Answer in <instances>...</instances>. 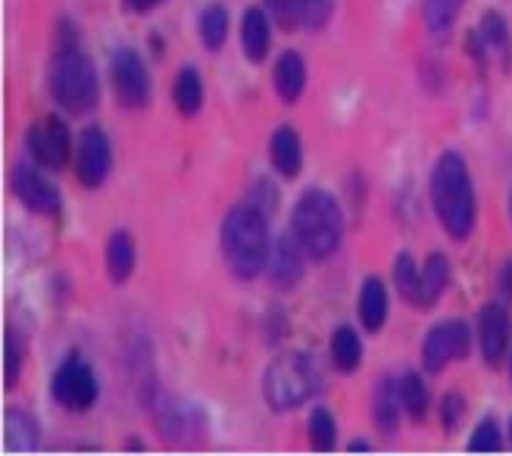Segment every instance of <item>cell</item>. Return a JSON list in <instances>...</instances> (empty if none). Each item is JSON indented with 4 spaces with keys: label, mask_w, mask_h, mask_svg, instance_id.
I'll return each instance as SVG.
<instances>
[{
    "label": "cell",
    "mask_w": 512,
    "mask_h": 456,
    "mask_svg": "<svg viewBox=\"0 0 512 456\" xmlns=\"http://www.w3.org/2000/svg\"><path fill=\"white\" fill-rule=\"evenodd\" d=\"M428 194H431V207L434 216L444 225V232L453 241H466L475 228V188H472V175L463 160V154L456 150H444L431 169L428 179Z\"/></svg>",
    "instance_id": "cell-1"
},
{
    "label": "cell",
    "mask_w": 512,
    "mask_h": 456,
    "mask_svg": "<svg viewBox=\"0 0 512 456\" xmlns=\"http://www.w3.org/2000/svg\"><path fill=\"white\" fill-rule=\"evenodd\" d=\"M269 216L253 207V204H238L225 213L222 219V257L225 266L241 282H253L269 263Z\"/></svg>",
    "instance_id": "cell-2"
},
{
    "label": "cell",
    "mask_w": 512,
    "mask_h": 456,
    "mask_svg": "<svg viewBox=\"0 0 512 456\" xmlns=\"http://www.w3.org/2000/svg\"><path fill=\"white\" fill-rule=\"evenodd\" d=\"M291 232L303 244L310 260L322 263L328 257H335L344 238V216H341L338 200L319 188L300 194L297 207L291 213Z\"/></svg>",
    "instance_id": "cell-3"
},
{
    "label": "cell",
    "mask_w": 512,
    "mask_h": 456,
    "mask_svg": "<svg viewBox=\"0 0 512 456\" xmlns=\"http://www.w3.org/2000/svg\"><path fill=\"white\" fill-rule=\"evenodd\" d=\"M47 88L54 104L66 113H91L100 100V82L94 63L82 54L75 41H63L47 72Z\"/></svg>",
    "instance_id": "cell-4"
},
{
    "label": "cell",
    "mask_w": 512,
    "mask_h": 456,
    "mask_svg": "<svg viewBox=\"0 0 512 456\" xmlns=\"http://www.w3.org/2000/svg\"><path fill=\"white\" fill-rule=\"evenodd\" d=\"M319 391V369L310 353H281L263 375V397L275 413L297 410Z\"/></svg>",
    "instance_id": "cell-5"
},
{
    "label": "cell",
    "mask_w": 512,
    "mask_h": 456,
    "mask_svg": "<svg viewBox=\"0 0 512 456\" xmlns=\"http://www.w3.org/2000/svg\"><path fill=\"white\" fill-rule=\"evenodd\" d=\"M50 397H54L66 413H85L94 407L97 400V378L91 372V366L72 353L60 363V369L54 372V382H50Z\"/></svg>",
    "instance_id": "cell-6"
},
{
    "label": "cell",
    "mask_w": 512,
    "mask_h": 456,
    "mask_svg": "<svg viewBox=\"0 0 512 456\" xmlns=\"http://www.w3.org/2000/svg\"><path fill=\"white\" fill-rule=\"evenodd\" d=\"M472 347V332L463 319L438 322L422 341V366L425 372H444L453 360H466Z\"/></svg>",
    "instance_id": "cell-7"
},
{
    "label": "cell",
    "mask_w": 512,
    "mask_h": 456,
    "mask_svg": "<svg viewBox=\"0 0 512 456\" xmlns=\"http://www.w3.org/2000/svg\"><path fill=\"white\" fill-rule=\"evenodd\" d=\"M113 94L125 110H144L150 104V72L135 50H116L110 63Z\"/></svg>",
    "instance_id": "cell-8"
},
{
    "label": "cell",
    "mask_w": 512,
    "mask_h": 456,
    "mask_svg": "<svg viewBox=\"0 0 512 456\" xmlns=\"http://www.w3.org/2000/svg\"><path fill=\"white\" fill-rule=\"evenodd\" d=\"M113 169V147L107 132L100 125H88L75 147V175L85 188H100L107 182V175Z\"/></svg>",
    "instance_id": "cell-9"
},
{
    "label": "cell",
    "mask_w": 512,
    "mask_h": 456,
    "mask_svg": "<svg viewBox=\"0 0 512 456\" xmlns=\"http://www.w3.org/2000/svg\"><path fill=\"white\" fill-rule=\"evenodd\" d=\"M10 188H13L19 204L29 213H38V216H57L60 213V204H63L60 191L38 172V163H19V166H13Z\"/></svg>",
    "instance_id": "cell-10"
},
{
    "label": "cell",
    "mask_w": 512,
    "mask_h": 456,
    "mask_svg": "<svg viewBox=\"0 0 512 456\" xmlns=\"http://www.w3.org/2000/svg\"><path fill=\"white\" fill-rule=\"evenodd\" d=\"M25 147H29L32 163L41 169H63L69 160V129L60 116H44L35 122L29 135H25Z\"/></svg>",
    "instance_id": "cell-11"
},
{
    "label": "cell",
    "mask_w": 512,
    "mask_h": 456,
    "mask_svg": "<svg viewBox=\"0 0 512 456\" xmlns=\"http://www.w3.org/2000/svg\"><path fill=\"white\" fill-rule=\"evenodd\" d=\"M512 341V319L506 303H488L481 307L478 313V347H481V357L488 366H503L506 360V350Z\"/></svg>",
    "instance_id": "cell-12"
},
{
    "label": "cell",
    "mask_w": 512,
    "mask_h": 456,
    "mask_svg": "<svg viewBox=\"0 0 512 456\" xmlns=\"http://www.w3.org/2000/svg\"><path fill=\"white\" fill-rule=\"evenodd\" d=\"M269 278H272V285L281 288V291H288L294 288L300 278H303V269H306V250L303 244L291 235H281L272 241V250H269Z\"/></svg>",
    "instance_id": "cell-13"
},
{
    "label": "cell",
    "mask_w": 512,
    "mask_h": 456,
    "mask_svg": "<svg viewBox=\"0 0 512 456\" xmlns=\"http://www.w3.org/2000/svg\"><path fill=\"white\" fill-rule=\"evenodd\" d=\"M472 50L475 60H481V66L488 63V54H494L503 66H509L512 57V38H509V25L497 10H488L481 16L478 29L472 35Z\"/></svg>",
    "instance_id": "cell-14"
},
{
    "label": "cell",
    "mask_w": 512,
    "mask_h": 456,
    "mask_svg": "<svg viewBox=\"0 0 512 456\" xmlns=\"http://www.w3.org/2000/svg\"><path fill=\"white\" fill-rule=\"evenodd\" d=\"M272 88L281 104H297L306 88V63L297 50H285L272 69Z\"/></svg>",
    "instance_id": "cell-15"
},
{
    "label": "cell",
    "mask_w": 512,
    "mask_h": 456,
    "mask_svg": "<svg viewBox=\"0 0 512 456\" xmlns=\"http://www.w3.org/2000/svg\"><path fill=\"white\" fill-rule=\"evenodd\" d=\"M269 160L272 169L281 175V179H297L303 169V144L300 135L291 129V125H281L275 129L272 141H269Z\"/></svg>",
    "instance_id": "cell-16"
},
{
    "label": "cell",
    "mask_w": 512,
    "mask_h": 456,
    "mask_svg": "<svg viewBox=\"0 0 512 456\" xmlns=\"http://www.w3.org/2000/svg\"><path fill=\"white\" fill-rule=\"evenodd\" d=\"M272 44V29H269V10L263 7H250L241 19V47L244 57L250 63H263Z\"/></svg>",
    "instance_id": "cell-17"
},
{
    "label": "cell",
    "mask_w": 512,
    "mask_h": 456,
    "mask_svg": "<svg viewBox=\"0 0 512 456\" xmlns=\"http://www.w3.org/2000/svg\"><path fill=\"white\" fill-rule=\"evenodd\" d=\"M391 313V300H388V288H384L381 278L369 275L360 291V322L366 332H381L384 322H388Z\"/></svg>",
    "instance_id": "cell-18"
},
{
    "label": "cell",
    "mask_w": 512,
    "mask_h": 456,
    "mask_svg": "<svg viewBox=\"0 0 512 456\" xmlns=\"http://www.w3.org/2000/svg\"><path fill=\"white\" fill-rule=\"evenodd\" d=\"M104 263H107L113 285H125L128 278H132V272H135V263H138V250H135L132 235L113 232L110 241H107V250H104Z\"/></svg>",
    "instance_id": "cell-19"
},
{
    "label": "cell",
    "mask_w": 512,
    "mask_h": 456,
    "mask_svg": "<svg viewBox=\"0 0 512 456\" xmlns=\"http://www.w3.org/2000/svg\"><path fill=\"white\" fill-rule=\"evenodd\" d=\"M41 441V432H38V419L29 416L19 407H10L7 416H4V444L7 450L13 453H25V450H35Z\"/></svg>",
    "instance_id": "cell-20"
},
{
    "label": "cell",
    "mask_w": 512,
    "mask_h": 456,
    "mask_svg": "<svg viewBox=\"0 0 512 456\" xmlns=\"http://www.w3.org/2000/svg\"><path fill=\"white\" fill-rule=\"evenodd\" d=\"M400 416H403V407H400V391L391 378H378L375 385V394H372V419L381 432L394 435L397 425H400Z\"/></svg>",
    "instance_id": "cell-21"
},
{
    "label": "cell",
    "mask_w": 512,
    "mask_h": 456,
    "mask_svg": "<svg viewBox=\"0 0 512 456\" xmlns=\"http://www.w3.org/2000/svg\"><path fill=\"white\" fill-rule=\"evenodd\" d=\"M172 104L182 116H197L203 107V79L194 66H182L172 82Z\"/></svg>",
    "instance_id": "cell-22"
},
{
    "label": "cell",
    "mask_w": 512,
    "mask_h": 456,
    "mask_svg": "<svg viewBox=\"0 0 512 456\" xmlns=\"http://www.w3.org/2000/svg\"><path fill=\"white\" fill-rule=\"evenodd\" d=\"M331 363L338 366V372H356L363 366V341L356 335L353 325H338L331 335Z\"/></svg>",
    "instance_id": "cell-23"
},
{
    "label": "cell",
    "mask_w": 512,
    "mask_h": 456,
    "mask_svg": "<svg viewBox=\"0 0 512 456\" xmlns=\"http://www.w3.org/2000/svg\"><path fill=\"white\" fill-rule=\"evenodd\" d=\"M397 391H400V407H403V416L413 419V422H422L431 410V394H428V385L422 382L419 372H406L400 382H397Z\"/></svg>",
    "instance_id": "cell-24"
},
{
    "label": "cell",
    "mask_w": 512,
    "mask_h": 456,
    "mask_svg": "<svg viewBox=\"0 0 512 456\" xmlns=\"http://www.w3.org/2000/svg\"><path fill=\"white\" fill-rule=\"evenodd\" d=\"M450 285V263L444 253H431L422 266V310H431Z\"/></svg>",
    "instance_id": "cell-25"
},
{
    "label": "cell",
    "mask_w": 512,
    "mask_h": 456,
    "mask_svg": "<svg viewBox=\"0 0 512 456\" xmlns=\"http://www.w3.org/2000/svg\"><path fill=\"white\" fill-rule=\"evenodd\" d=\"M394 285L400 291V297L409 303V307L422 310V269L416 266V260L409 253H397L394 260Z\"/></svg>",
    "instance_id": "cell-26"
},
{
    "label": "cell",
    "mask_w": 512,
    "mask_h": 456,
    "mask_svg": "<svg viewBox=\"0 0 512 456\" xmlns=\"http://www.w3.org/2000/svg\"><path fill=\"white\" fill-rule=\"evenodd\" d=\"M197 35H200V44L207 50H219L228 38V10L222 4H210L203 7L200 16H197Z\"/></svg>",
    "instance_id": "cell-27"
},
{
    "label": "cell",
    "mask_w": 512,
    "mask_h": 456,
    "mask_svg": "<svg viewBox=\"0 0 512 456\" xmlns=\"http://www.w3.org/2000/svg\"><path fill=\"white\" fill-rule=\"evenodd\" d=\"M466 0H425V29L434 38H447Z\"/></svg>",
    "instance_id": "cell-28"
},
{
    "label": "cell",
    "mask_w": 512,
    "mask_h": 456,
    "mask_svg": "<svg viewBox=\"0 0 512 456\" xmlns=\"http://www.w3.org/2000/svg\"><path fill=\"white\" fill-rule=\"evenodd\" d=\"M310 444H313V450H322V453L335 450V444H338V422L322 407L313 410V416H310Z\"/></svg>",
    "instance_id": "cell-29"
},
{
    "label": "cell",
    "mask_w": 512,
    "mask_h": 456,
    "mask_svg": "<svg viewBox=\"0 0 512 456\" xmlns=\"http://www.w3.org/2000/svg\"><path fill=\"white\" fill-rule=\"evenodd\" d=\"M469 450L472 453H497L503 450V428L497 419H481L475 425V432L469 438Z\"/></svg>",
    "instance_id": "cell-30"
},
{
    "label": "cell",
    "mask_w": 512,
    "mask_h": 456,
    "mask_svg": "<svg viewBox=\"0 0 512 456\" xmlns=\"http://www.w3.org/2000/svg\"><path fill=\"white\" fill-rule=\"evenodd\" d=\"M331 13H335V0H300V16H303V29H325Z\"/></svg>",
    "instance_id": "cell-31"
},
{
    "label": "cell",
    "mask_w": 512,
    "mask_h": 456,
    "mask_svg": "<svg viewBox=\"0 0 512 456\" xmlns=\"http://www.w3.org/2000/svg\"><path fill=\"white\" fill-rule=\"evenodd\" d=\"M266 10H269V16H272L285 32H291V29H297V25H303L300 0H266Z\"/></svg>",
    "instance_id": "cell-32"
},
{
    "label": "cell",
    "mask_w": 512,
    "mask_h": 456,
    "mask_svg": "<svg viewBox=\"0 0 512 456\" xmlns=\"http://www.w3.org/2000/svg\"><path fill=\"white\" fill-rule=\"evenodd\" d=\"M19 372H22V350L13 332H7L4 338V385L13 388L19 382Z\"/></svg>",
    "instance_id": "cell-33"
},
{
    "label": "cell",
    "mask_w": 512,
    "mask_h": 456,
    "mask_svg": "<svg viewBox=\"0 0 512 456\" xmlns=\"http://www.w3.org/2000/svg\"><path fill=\"white\" fill-rule=\"evenodd\" d=\"M463 416H466V397L450 391L441 403V425L447 428V432H453V428L463 422Z\"/></svg>",
    "instance_id": "cell-34"
},
{
    "label": "cell",
    "mask_w": 512,
    "mask_h": 456,
    "mask_svg": "<svg viewBox=\"0 0 512 456\" xmlns=\"http://www.w3.org/2000/svg\"><path fill=\"white\" fill-rule=\"evenodd\" d=\"M253 207H260L266 216L272 213V207H275V191H272V185H269V179H260L253 185V200H250Z\"/></svg>",
    "instance_id": "cell-35"
},
{
    "label": "cell",
    "mask_w": 512,
    "mask_h": 456,
    "mask_svg": "<svg viewBox=\"0 0 512 456\" xmlns=\"http://www.w3.org/2000/svg\"><path fill=\"white\" fill-rule=\"evenodd\" d=\"M497 291H500L506 307H512V257L497 269Z\"/></svg>",
    "instance_id": "cell-36"
},
{
    "label": "cell",
    "mask_w": 512,
    "mask_h": 456,
    "mask_svg": "<svg viewBox=\"0 0 512 456\" xmlns=\"http://www.w3.org/2000/svg\"><path fill=\"white\" fill-rule=\"evenodd\" d=\"M163 4V0H122V7L128 10V13H150V10H157Z\"/></svg>",
    "instance_id": "cell-37"
},
{
    "label": "cell",
    "mask_w": 512,
    "mask_h": 456,
    "mask_svg": "<svg viewBox=\"0 0 512 456\" xmlns=\"http://www.w3.org/2000/svg\"><path fill=\"white\" fill-rule=\"evenodd\" d=\"M363 450H372L369 441H350V453H363Z\"/></svg>",
    "instance_id": "cell-38"
},
{
    "label": "cell",
    "mask_w": 512,
    "mask_h": 456,
    "mask_svg": "<svg viewBox=\"0 0 512 456\" xmlns=\"http://www.w3.org/2000/svg\"><path fill=\"white\" fill-rule=\"evenodd\" d=\"M509 219H512V194H509Z\"/></svg>",
    "instance_id": "cell-39"
},
{
    "label": "cell",
    "mask_w": 512,
    "mask_h": 456,
    "mask_svg": "<svg viewBox=\"0 0 512 456\" xmlns=\"http://www.w3.org/2000/svg\"><path fill=\"white\" fill-rule=\"evenodd\" d=\"M509 441H512V419H509Z\"/></svg>",
    "instance_id": "cell-40"
},
{
    "label": "cell",
    "mask_w": 512,
    "mask_h": 456,
    "mask_svg": "<svg viewBox=\"0 0 512 456\" xmlns=\"http://www.w3.org/2000/svg\"><path fill=\"white\" fill-rule=\"evenodd\" d=\"M509 378H512V360H509Z\"/></svg>",
    "instance_id": "cell-41"
}]
</instances>
